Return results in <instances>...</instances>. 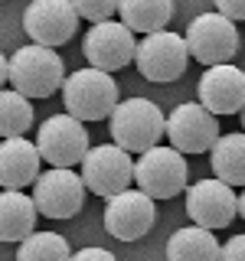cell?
<instances>
[{
  "instance_id": "obj_19",
  "label": "cell",
  "mask_w": 245,
  "mask_h": 261,
  "mask_svg": "<svg viewBox=\"0 0 245 261\" xmlns=\"http://www.w3.org/2000/svg\"><path fill=\"white\" fill-rule=\"evenodd\" d=\"M209 163H212V176L216 179L245 190V130L219 137L216 147L209 150Z\"/></svg>"
},
{
  "instance_id": "obj_9",
  "label": "cell",
  "mask_w": 245,
  "mask_h": 261,
  "mask_svg": "<svg viewBox=\"0 0 245 261\" xmlns=\"http://www.w3.org/2000/svg\"><path fill=\"white\" fill-rule=\"evenodd\" d=\"M82 53L92 69L102 72H118L128 62H134L137 56V39L121 20H108V23H95L82 39Z\"/></svg>"
},
{
  "instance_id": "obj_11",
  "label": "cell",
  "mask_w": 245,
  "mask_h": 261,
  "mask_svg": "<svg viewBox=\"0 0 245 261\" xmlns=\"http://www.w3.org/2000/svg\"><path fill=\"white\" fill-rule=\"evenodd\" d=\"M167 137L170 147H177L180 153H203L212 150L223 134H219L216 114L206 111L200 101H186L167 114Z\"/></svg>"
},
{
  "instance_id": "obj_27",
  "label": "cell",
  "mask_w": 245,
  "mask_h": 261,
  "mask_svg": "<svg viewBox=\"0 0 245 261\" xmlns=\"http://www.w3.org/2000/svg\"><path fill=\"white\" fill-rule=\"evenodd\" d=\"M239 216L245 219V190H242V196H239Z\"/></svg>"
},
{
  "instance_id": "obj_25",
  "label": "cell",
  "mask_w": 245,
  "mask_h": 261,
  "mask_svg": "<svg viewBox=\"0 0 245 261\" xmlns=\"http://www.w3.org/2000/svg\"><path fill=\"white\" fill-rule=\"evenodd\" d=\"M216 4V13L229 16V20H245V0H212Z\"/></svg>"
},
{
  "instance_id": "obj_15",
  "label": "cell",
  "mask_w": 245,
  "mask_h": 261,
  "mask_svg": "<svg viewBox=\"0 0 245 261\" xmlns=\"http://www.w3.org/2000/svg\"><path fill=\"white\" fill-rule=\"evenodd\" d=\"M200 105L219 114H242L245 108V72L239 65H212L200 79Z\"/></svg>"
},
{
  "instance_id": "obj_28",
  "label": "cell",
  "mask_w": 245,
  "mask_h": 261,
  "mask_svg": "<svg viewBox=\"0 0 245 261\" xmlns=\"http://www.w3.org/2000/svg\"><path fill=\"white\" fill-rule=\"evenodd\" d=\"M242 130H245V108H242Z\"/></svg>"
},
{
  "instance_id": "obj_17",
  "label": "cell",
  "mask_w": 245,
  "mask_h": 261,
  "mask_svg": "<svg viewBox=\"0 0 245 261\" xmlns=\"http://www.w3.org/2000/svg\"><path fill=\"white\" fill-rule=\"evenodd\" d=\"M36 199L23 190H4L0 196V239L4 242H27L36 232Z\"/></svg>"
},
{
  "instance_id": "obj_8",
  "label": "cell",
  "mask_w": 245,
  "mask_h": 261,
  "mask_svg": "<svg viewBox=\"0 0 245 261\" xmlns=\"http://www.w3.org/2000/svg\"><path fill=\"white\" fill-rule=\"evenodd\" d=\"M190 46H186V36H177L170 30L151 33L137 43V72L147 82H177L186 72V62H190Z\"/></svg>"
},
{
  "instance_id": "obj_5",
  "label": "cell",
  "mask_w": 245,
  "mask_h": 261,
  "mask_svg": "<svg viewBox=\"0 0 245 261\" xmlns=\"http://www.w3.org/2000/svg\"><path fill=\"white\" fill-rule=\"evenodd\" d=\"M186 160L177 147H154L134 160V183L151 199H174L186 190Z\"/></svg>"
},
{
  "instance_id": "obj_13",
  "label": "cell",
  "mask_w": 245,
  "mask_h": 261,
  "mask_svg": "<svg viewBox=\"0 0 245 261\" xmlns=\"http://www.w3.org/2000/svg\"><path fill=\"white\" fill-rule=\"evenodd\" d=\"M85 179L76 170H46L33 183V199H36L39 216L46 219H72L85 202Z\"/></svg>"
},
{
  "instance_id": "obj_4",
  "label": "cell",
  "mask_w": 245,
  "mask_h": 261,
  "mask_svg": "<svg viewBox=\"0 0 245 261\" xmlns=\"http://www.w3.org/2000/svg\"><path fill=\"white\" fill-rule=\"evenodd\" d=\"M36 147L53 170H72L92 150L85 124L79 118H72V114H53V118H46L39 134H36Z\"/></svg>"
},
{
  "instance_id": "obj_3",
  "label": "cell",
  "mask_w": 245,
  "mask_h": 261,
  "mask_svg": "<svg viewBox=\"0 0 245 261\" xmlns=\"http://www.w3.org/2000/svg\"><path fill=\"white\" fill-rule=\"evenodd\" d=\"M62 105H65V114L79 118L82 124L85 121H102V118H111L114 108H118V85H114L111 72H102V69H79L65 79L62 85Z\"/></svg>"
},
{
  "instance_id": "obj_24",
  "label": "cell",
  "mask_w": 245,
  "mask_h": 261,
  "mask_svg": "<svg viewBox=\"0 0 245 261\" xmlns=\"http://www.w3.org/2000/svg\"><path fill=\"white\" fill-rule=\"evenodd\" d=\"M219 261H245V235H232V239L223 245Z\"/></svg>"
},
{
  "instance_id": "obj_6",
  "label": "cell",
  "mask_w": 245,
  "mask_h": 261,
  "mask_svg": "<svg viewBox=\"0 0 245 261\" xmlns=\"http://www.w3.org/2000/svg\"><path fill=\"white\" fill-rule=\"evenodd\" d=\"M186 46L196 62L206 69L212 65H229L232 56L239 53V30L223 13H200L186 27Z\"/></svg>"
},
{
  "instance_id": "obj_10",
  "label": "cell",
  "mask_w": 245,
  "mask_h": 261,
  "mask_svg": "<svg viewBox=\"0 0 245 261\" xmlns=\"http://www.w3.org/2000/svg\"><path fill=\"white\" fill-rule=\"evenodd\" d=\"M79 10L72 0H33L23 13V30L36 46H62L76 36L79 30Z\"/></svg>"
},
{
  "instance_id": "obj_12",
  "label": "cell",
  "mask_w": 245,
  "mask_h": 261,
  "mask_svg": "<svg viewBox=\"0 0 245 261\" xmlns=\"http://www.w3.org/2000/svg\"><path fill=\"white\" fill-rule=\"evenodd\" d=\"M186 216L193 219V225L200 228H229L235 216H239V196L232 193V186L223 179H200L186 190Z\"/></svg>"
},
{
  "instance_id": "obj_7",
  "label": "cell",
  "mask_w": 245,
  "mask_h": 261,
  "mask_svg": "<svg viewBox=\"0 0 245 261\" xmlns=\"http://www.w3.org/2000/svg\"><path fill=\"white\" fill-rule=\"evenodd\" d=\"M82 179H85V186L95 196L114 199V196L128 193L131 183H134V160L118 144L92 147L88 157L82 160Z\"/></svg>"
},
{
  "instance_id": "obj_14",
  "label": "cell",
  "mask_w": 245,
  "mask_h": 261,
  "mask_svg": "<svg viewBox=\"0 0 245 261\" xmlns=\"http://www.w3.org/2000/svg\"><path fill=\"white\" fill-rule=\"evenodd\" d=\"M154 199L141 190H128L108 199L105 206V228L118 242H137L154 228Z\"/></svg>"
},
{
  "instance_id": "obj_1",
  "label": "cell",
  "mask_w": 245,
  "mask_h": 261,
  "mask_svg": "<svg viewBox=\"0 0 245 261\" xmlns=\"http://www.w3.org/2000/svg\"><path fill=\"white\" fill-rule=\"evenodd\" d=\"M65 69L59 53L49 46H20L4 59V82L27 98H49L56 88L65 85Z\"/></svg>"
},
{
  "instance_id": "obj_21",
  "label": "cell",
  "mask_w": 245,
  "mask_h": 261,
  "mask_svg": "<svg viewBox=\"0 0 245 261\" xmlns=\"http://www.w3.org/2000/svg\"><path fill=\"white\" fill-rule=\"evenodd\" d=\"M33 124V105L27 95H20L16 88H7L0 95V134L7 137H23V130Z\"/></svg>"
},
{
  "instance_id": "obj_22",
  "label": "cell",
  "mask_w": 245,
  "mask_h": 261,
  "mask_svg": "<svg viewBox=\"0 0 245 261\" xmlns=\"http://www.w3.org/2000/svg\"><path fill=\"white\" fill-rule=\"evenodd\" d=\"M16 261H72L69 242L56 232H33L27 242H20Z\"/></svg>"
},
{
  "instance_id": "obj_23",
  "label": "cell",
  "mask_w": 245,
  "mask_h": 261,
  "mask_svg": "<svg viewBox=\"0 0 245 261\" xmlns=\"http://www.w3.org/2000/svg\"><path fill=\"white\" fill-rule=\"evenodd\" d=\"M72 7L79 10L82 20H88L95 27V23H108L121 10V0H72Z\"/></svg>"
},
{
  "instance_id": "obj_16",
  "label": "cell",
  "mask_w": 245,
  "mask_h": 261,
  "mask_svg": "<svg viewBox=\"0 0 245 261\" xmlns=\"http://www.w3.org/2000/svg\"><path fill=\"white\" fill-rule=\"evenodd\" d=\"M43 153L39 147L27 141V137H7L0 147V186L4 190H23V186L36 183Z\"/></svg>"
},
{
  "instance_id": "obj_26",
  "label": "cell",
  "mask_w": 245,
  "mask_h": 261,
  "mask_svg": "<svg viewBox=\"0 0 245 261\" xmlns=\"http://www.w3.org/2000/svg\"><path fill=\"white\" fill-rule=\"evenodd\" d=\"M72 261H118V258H114L108 248H95V245H92V248L76 251V255H72Z\"/></svg>"
},
{
  "instance_id": "obj_18",
  "label": "cell",
  "mask_w": 245,
  "mask_h": 261,
  "mask_svg": "<svg viewBox=\"0 0 245 261\" xmlns=\"http://www.w3.org/2000/svg\"><path fill=\"white\" fill-rule=\"evenodd\" d=\"M223 245L209 228L183 225L167 239V261H219Z\"/></svg>"
},
{
  "instance_id": "obj_2",
  "label": "cell",
  "mask_w": 245,
  "mask_h": 261,
  "mask_svg": "<svg viewBox=\"0 0 245 261\" xmlns=\"http://www.w3.org/2000/svg\"><path fill=\"white\" fill-rule=\"evenodd\" d=\"M111 137L128 153H147L160 147V137L167 134V118L151 98H125L108 118Z\"/></svg>"
},
{
  "instance_id": "obj_20",
  "label": "cell",
  "mask_w": 245,
  "mask_h": 261,
  "mask_svg": "<svg viewBox=\"0 0 245 261\" xmlns=\"http://www.w3.org/2000/svg\"><path fill=\"white\" fill-rule=\"evenodd\" d=\"M121 23L131 33H160L174 16V0H121Z\"/></svg>"
}]
</instances>
